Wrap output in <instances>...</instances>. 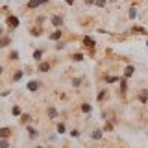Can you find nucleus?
Masks as SVG:
<instances>
[{"mask_svg": "<svg viewBox=\"0 0 148 148\" xmlns=\"http://www.w3.org/2000/svg\"><path fill=\"white\" fill-rule=\"evenodd\" d=\"M61 37H63V30H61V28H54V32L48 35V39L50 41H59Z\"/></svg>", "mask_w": 148, "mask_h": 148, "instance_id": "6", "label": "nucleus"}, {"mask_svg": "<svg viewBox=\"0 0 148 148\" xmlns=\"http://www.w3.org/2000/svg\"><path fill=\"white\" fill-rule=\"evenodd\" d=\"M2 35H4V26L0 24V37H2Z\"/></svg>", "mask_w": 148, "mask_h": 148, "instance_id": "38", "label": "nucleus"}, {"mask_svg": "<svg viewBox=\"0 0 148 148\" xmlns=\"http://www.w3.org/2000/svg\"><path fill=\"white\" fill-rule=\"evenodd\" d=\"M82 111H83V113H89V115H91L92 106H91V104H82Z\"/></svg>", "mask_w": 148, "mask_h": 148, "instance_id": "24", "label": "nucleus"}, {"mask_svg": "<svg viewBox=\"0 0 148 148\" xmlns=\"http://www.w3.org/2000/svg\"><path fill=\"white\" fill-rule=\"evenodd\" d=\"M9 45H11V35H6V34H4L2 37H0V48H8Z\"/></svg>", "mask_w": 148, "mask_h": 148, "instance_id": "9", "label": "nucleus"}, {"mask_svg": "<svg viewBox=\"0 0 148 148\" xmlns=\"http://www.w3.org/2000/svg\"><path fill=\"white\" fill-rule=\"evenodd\" d=\"M119 78L120 76H104V82L106 83H115V82H119Z\"/></svg>", "mask_w": 148, "mask_h": 148, "instance_id": "18", "label": "nucleus"}, {"mask_svg": "<svg viewBox=\"0 0 148 148\" xmlns=\"http://www.w3.org/2000/svg\"><path fill=\"white\" fill-rule=\"evenodd\" d=\"M30 34L34 37H39V35H43V28H41V26H34V28H30Z\"/></svg>", "mask_w": 148, "mask_h": 148, "instance_id": "16", "label": "nucleus"}, {"mask_svg": "<svg viewBox=\"0 0 148 148\" xmlns=\"http://www.w3.org/2000/svg\"><path fill=\"white\" fill-rule=\"evenodd\" d=\"M46 115H48V119H50V120H56L59 113H58V109H56L54 106H48V108H46Z\"/></svg>", "mask_w": 148, "mask_h": 148, "instance_id": "8", "label": "nucleus"}, {"mask_svg": "<svg viewBox=\"0 0 148 148\" xmlns=\"http://www.w3.org/2000/svg\"><path fill=\"white\" fill-rule=\"evenodd\" d=\"M46 4H48V0H28L26 8L28 9H35V8H39V6H46Z\"/></svg>", "mask_w": 148, "mask_h": 148, "instance_id": "4", "label": "nucleus"}, {"mask_svg": "<svg viewBox=\"0 0 148 148\" xmlns=\"http://www.w3.org/2000/svg\"><path fill=\"white\" fill-rule=\"evenodd\" d=\"M11 113H13V117H21V115H22V109L18 108V106H13V108H11Z\"/></svg>", "mask_w": 148, "mask_h": 148, "instance_id": "19", "label": "nucleus"}, {"mask_svg": "<svg viewBox=\"0 0 148 148\" xmlns=\"http://www.w3.org/2000/svg\"><path fill=\"white\" fill-rule=\"evenodd\" d=\"M71 137H74V139L80 137V132H78V130H72V132H71Z\"/></svg>", "mask_w": 148, "mask_h": 148, "instance_id": "34", "label": "nucleus"}, {"mask_svg": "<svg viewBox=\"0 0 148 148\" xmlns=\"http://www.w3.org/2000/svg\"><path fill=\"white\" fill-rule=\"evenodd\" d=\"M58 133H59V135H61V133H65V124H63V122L58 124Z\"/></svg>", "mask_w": 148, "mask_h": 148, "instance_id": "33", "label": "nucleus"}, {"mask_svg": "<svg viewBox=\"0 0 148 148\" xmlns=\"http://www.w3.org/2000/svg\"><path fill=\"white\" fill-rule=\"evenodd\" d=\"M35 148H45V146H35Z\"/></svg>", "mask_w": 148, "mask_h": 148, "instance_id": "40", "label": "nucleus"}, {"mask_svg": "<svg viewBox=\"0 0 148 148\" xmlns=\"http://www.w3.org/2000/svg\"><path fill=\"white\" fill-rule=\"evenodd\" d=\"M2 74H4V67H0V76H2Z\"/></svg>", "mask_w": 148, "mask_h": 148, "instance_id": "39", "label": "nucleus"}, {"mask_svg": "<svg viewBox=\"0 0 148 148\" xmlns=\"http://www.w3.org/2000/svg\"><path fill=\"white\" fill-rule=\"evenodd\" d=\"M37 71H39L41 74L48 72V71H50V63H48V61H45V63H39V67H37Z\"/></svg>", "mask_w": 148, "mask_h": 148, "instance_id": "15", "label": "nucleus"}, {"mask_svg": "<svg viewBox=\"0 0 148 148\" xmlns=\"http://www.w3.org/2000/svg\"><path fill=\"white\" fill-rule=\"evenodd\" d=\"M91 139H92V141H102V139H104V132H102V130H92V132H91Z\"/></svg>", "mask_w": 148, "mask_h": 148, "instance_id": "11", "label": "nucleus"}, {"mask_svg": "<svg viewBox=\"0 0 148 148\" xmlns=\"http://www.w3.org/2000/svg\"><path fill=\"white\" fill-rule=\"evenodd\" d=\"M65 2H67L69 6H74V2H76V0H65Z\"/></svg>", "mask_w": 148, "mask_h": 148, "instance_id": "37", "label": "nucleus"}, {"mask_svg": "<svg viewBox=\"0 0 148 148\" xmlns=\"http://www.w3.org/2000/svg\"><path fill=\"white\" fill-rule=\"evenodd\" d=\"M22 76H24V71H17L15 74H13V82H18V80H22Z\"/></svg>", "mask_w": 148, "mask_h": 148, "instance_id": "23", "label": "nucleus"}, {"mask_svg": "<svg viewBox=\"0 0 148 148\" xmlns=\"http://www.w3.org/2000/svg\"><path fill=\"white\" fill-rule=\"evenodd\" d=\"M9 92H11V91H9V89H6V91H2V92H0V96H8Z\"/></svg>", "mask_w": 148, "mask_h": 148, "instance_id": "35", "label": "nucleus"}, {"mask_svg": "<svg viewBox=\"0 0 148 148\" xmlns=\"http://www.w3.org/2000/svg\"><path fill=\"white\" fill-rule=\"evenodd\" d=\"M133 74H135V65H126V69H124V74H122V76L128 80V78H132Z\"/></svg>", "mask_w": 148, "mask_h": 148, "instance_id": "10", "label": "nucleus"}, {"mask_svg": "<svg viewBox=\"0 0 148 148\" xmlns=\"http://www.w3.org/2000/svg\"><path fill=\"white\" fill-rule=\"evenodd\" d=\"M128 17H130V18H137V8H135V6H132V8H130Z\"/></svg>", "mask_w": 148, "mask_h": 148, "instance_id": "21", "label": "nucleus"}, {"mask_svg": "<svg viewBox=\"0 0 148 148\" xmlns=\"http://www.w3.org/2000/svg\"><path fill=\"white\" fill-rule=\"evenodd\" d=\"M18 24H21V21H18V17H17V15H6V26H8V30H9V32L17 30Z\"/></svg>", "mask_w": 148, "mask_h": 148, "instance_id": "1", "label": "nucleus"}, {"mask_svg": "<svg viewBox=\"0 0 148 148\" xmlns=\"http://www.w3.org/2000/svg\"><path fill=\"white\" fill-rule=\"evenodd\" d=\"M72 61H76V63L83 61V54H82V52H76V54H72Z\"/></svg>", "mask_w": 148, "mask_h": 148, "instance_id": "22", "label": "nucleus"}, {"mask_svg": "<svg viewBox=\"0 0 148 148\" xmlns=\"http://www.w3.org/2000/svg\"><path fill=\"white\" fill-rule=\"evenodd\" d=\"M132 34H137V35H148V30L143 26H132Z\"/></svg>", "mask_w": 148, "mask_h": 148, "instance_id": "13", "label": "nucleus"}, {"mask_svg": "<svg viewBox=\"0 0 148 148\" xmlns=\"http://www.w3.org/2000/svg\"><path fill=\"white\" fill-rule=\"evenodd\" d=\"M39 87H41V82H39V80H30V82L26 83V89L30 91V92L39 91Z\"/></svg>", "mask_w": 148, "mask_h": 148, "instance_id": "5", "label": "nucleus"}, {"mask_svg": "<svg viewBox=\"0 0 148 148\" xmlns=\"http://www.w3.org/2000/svg\"><path fill=\"white\" fill-rule=\"evenodd\" d=\"M95 2H96V0H85L87 6H95Z\"/></svg>", "mask_w": 148, "mask_h": 148, "instance_id": "36", "label": "nucleus"}, {"mask_svg": "<svg viewBox=\"0 0 148 148\" xmlns=\"http://www.w3.org/2000/svg\"><path fill=\"white\" fill-rule=\"evenodd\" d=\"M82 85V78H74L72 80V87H80Z\"/></svg>", "mask_w": 148, "mask_h": 148, "instance_id": "32", "label": "nucleus"}, {"mask_svg": "<svg viewBox=\"0 0 148 148\" xmlns=\"http://www.w3.org/2000/svg\"><path fill=\"white\" fill-rule=\"evenodd\" d=\"M82 43H83V46H85V50H89V54L95 52V48H96V41L92 39L91 35H83Z\"/></svg>", "mask_w": 148, "mask_h": 148, "instance_id": "2", "label": "nucleus"}, {"mask_svg": "<svg viewBox=\"0 0 148 148\" xmlns=\"http://www.w3.org/2000/svg\"><path fill=\"white\" fill-rule=\"evenodd\" d=\"M0 148H9V141H8V139H0Z\"/></svg>", "mask_w": 148, "mask_h": 148, "instance_id": "31", "label": "nucleus"}, {"mask_svg": "<svg viewBox=\"0 0 148 148\" xmlns=\"http://www.w3.org/2000/svg\"><path fill=\"white\" fill-rule=\"evenodd\" d=\"M41 58H43V50H35V52H34V59H35V61H41Z\"/></svg>", "mask_w": 148, "mask_h": 148, "instance_id": "28", "label": "nucleus"}, {"mask_svg": "<svg viewBox=\"0 0 148 148\" xmlns=\"http://www.w3.org/2000/svg\"><path fill=\"white\" fill-rule=\"evenodd\" d=\"M65 46H67V43H65V41H61V39L56 41V50H63Z\"/></svg>", "mask_w": 148, "mask_h": 148, "instance_id": "25", "label": "nucleus"}, {"mask_svg": "<svg viewBox=\"0 0 148 148\" xmlns=\"http://www.w3.org/2000/svg\"><path fill=\"white\" fill-rule=\"evenodd\" d=\"M113 130H115L113 122H111V120H108V122L104 124V130H102V132H113Z\"/></svg>", "mask_w": 148, "mask_h": 148, "instance_id": "20", "label": "nucleus"}, {"mask_svg": "<svg viewBox=\"0 0 148 148\" xmlns=\"http://www.w3.org/2000/svg\"><path fill=\"white\" fill-rule=\"evenodd\" d=\"M146 46H148V41H146Z\"/></svg>", "mask_w": 148, "mask_h": 148, "instance_id": "41", "label": "nucleus"}, {"mask_svg": "<svg viewBox=\"0 0 148 148\" xmlns=\"http://www.w3.org/2000/svg\"><path fill=\"white\" fill-rule=\"evenodd\" d=\"M137 98H139V102H141V104H146V102H148V89H141V91H139V96H137Z\"/></svg>", "mask_w": 148, "mask_h": 148, "instance_id": "14", "label": "nucleus"}, {"mask_svg": "<svg viewBox=\"0 0 148 148\" xmlns=\"http://www.w3.org/2000/svg\"><path fill=\"white\" fill-rule=\"evenodd\" d=\"M119 83H120V96H124L128 92V80L124 76H120L119 78Z\"/></svg>", "mask_w": 148, "mask_h": 148, "instance_id": "7", "label": "nucleus"}, {"mask_svg": "<svg viewBox=\"0 0 148 148\" xmlns=\"http://www.w3.org/2000/svg\"><path fill=\"white\" fill-rule=\"evenodd\" d=\"M106 4H108V0H96L95 6H96V8H106Z\"/></svg>", "mask_w": 148, "mask_h": 148, "instance_id": "30", "label": "nucleus"}, {"mask_svg": "<svg viewBox=\"0 0 148 148\" xmlns=\"http://www.w3.org/2000/svg\"><path fill=\"white\" fill-rule=\"evenodd\" d=\"M106 96H108V91H106V89H102V91L98 92V96H96V100H98V102H102V100L106 98Z\"/></svg>", "mask_w": 148, "mask_h": 148, "instance_id": "26", "label": "nucleus"}, {"mask_svg": "<svg viewBox=\"0 0 148 148\" xmlns=\"http://www.w3.org/2000/svg\"><path fill=\"white\" fill-rule=\"evenodd\" d=\"M30 119H32V117H30V113H22V115H21V122H24V124L30 122Z\"/></svg>", "mask_w": 148, "mask_h": 148, "instance_id": "27", "label": "nucleus"}, {"mask_svg": "<svg viewBox=\"0 0 148 148\" xmlns=\"http://www.w3.org/2000/svg\"><path fill=\"white\" fill-rule=\"evenodd\" d=\"M50 24H52L54 28H63V24H65V18H63V15H50Z\"/></svg>", "mask_w": 148, "mask_h": 148, "instance_id": "3", "label": "nucleus"}, {"mask_svg": "<svg viewBox=\"0 0 148 148\" xmlns=\"http://www.w3.org/2000/svg\"><path fill=\"white\" fill-rule=\"evenodd\" d=\"M17 59H18V52H17V50H13V52L9 54V61H17Z\"/></svg>", "mask_w": 148, "mask_h": 148, "instance_id": "29", "label": "nucleus"}, {"mask_svg": "<svg viewBox=\"0 0 148 148\" xmlns=\"http://www.w3.org/2000/svg\"><path fill=\"white\" fill-rule=\"evenodd\" d=\"M11 133H13V130H11V128H8V126L0 128V139H8V137H11Z\"/></svg>", "mask_w": 148, "mask_h": 148, "instance_id": "12", "label": "nucleus"}, {"mask_svg": "<svg viewBox=\"0 0 148 148\" xmlns=\"http://www.w3.org/2000/svg\"><path fill=\"white\" fill-rule=\"evenodd\" d=\"M26 130H28V137H30V139H35L37 135H39V133H37V130H35V128H32V126H28Z\"/></svg>", "mask_w": 148, "mask_h": 148, "instance_id": "17", "label": "nucleus"}]
</instances>
